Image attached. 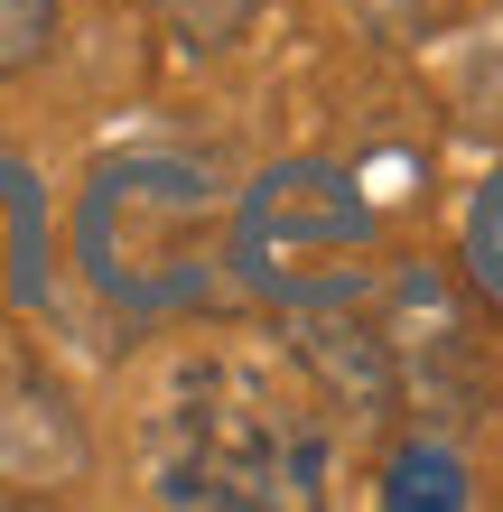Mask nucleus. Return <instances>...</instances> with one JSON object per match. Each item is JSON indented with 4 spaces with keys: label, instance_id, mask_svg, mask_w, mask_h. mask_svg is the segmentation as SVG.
I'll list each match as a JSON object with an SVG mask.
<instances>
[{
    "label": "nucleus",
    "instance_id": "7",
    "mask_svg": "<svg viewBox=\"0 0 503 512\" xmlns=\"http://www.w3.org/2000/svg\"><path fill=\"white\" fill-rule=\"evenodd\" d=\"M466 270H476V289H485V298H503V168L485 177L476 215H466Z\"/></svg>",
    "mask_w": 503,
    "mask_h": 512
},
{
    "label": "nucleus",
    "instance_id": "6",
    "mask_svg": "<svg viewBox=\"0 0 503 512\" xmlns=\"http://www.w3.org/2000/svg\"><path fill=\"white\" fill-rule=\"evenodd\" d=\"M56 28H66V0H0V75L47 66Z\"/></svg>",
    "mask_w": 503,
    "mask_h": 512
},
{
    "label": "nucleus",
    "instance_id": "2",
    "mask_svg": "<svg viewBox=\"0 0 503 512\" xmlns=\"http://www.w3.org/2000/svg\"><path fill=\"white\" fill-rule=\"evenodd\" d=\"M75 261L112 308H177L205 280V177L177 159H112L75 205Z\"/></svg>",
    "mask_w": 503,
    "mask_h": 512
},
{
    "label": "nucleus",
    "instance_id": "4",
    "mask_svg": "<svg viewBox=\"0 0 503 512\" xmlns=\"http://www.w3.org/2000/svg\"><path fill=\"white\" fill-rule=\"evenodd\" d=\"M84 475V419L66 391L0 354V494H56Z\"/></svg>",
    "mask_w": 503,
    "mask_h": 512
},
{
    "label": "nucleus",
    "instance_id": "5",
    "mask_svg": "<svg viewBox=\"0 0 503 512\" xmlns=\"http://www.w3.org/2000/svg\"><path fill=\"white\" fill-rule=\"evenodd\" d=\"M150 19H159L187 56H215V47H233V38L261 19V0H150Z\"/></svg>",
    "mask_w": 503,
    "mask_h": 512
},
{
    "label": "nucleus",
    "instance_id": "1",
    "mask_svg": "<svg viewBox=\"0 0 503 512\" xmlns=\"http://www.w3.org/2000/svg\"><path fill=\"white\" fill-rule=\"evenodd\" d=\"M150 494L159 503H308L317 429L243 364H196L177 382V401H159Z\"/></svg>",
    "mask_w": 503,
    "mask_h": 512
},
{
    "label": "nucleus",
    "instance_id": "3",
    "mask_svg": "<svg viewBox=\"0 0 503 512\" xmlns=\"http://www.w3.org/2000/svg\"><path fill=\"white\" fill-rule=\"evenodd\" d=\"M345 243H364V205H354L327 168H280L261 177L243 224H233V261H243V280L299 298L317 289V261H336Z\"/></svg>",
    "mask_w": 503,
    "mask_h": 512
}]
</instances>
